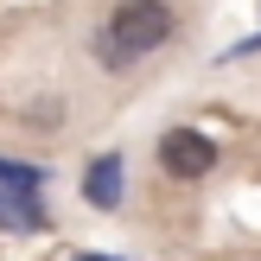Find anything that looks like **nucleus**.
Returning a JSON list of instances; mask_svg holds the SVG:
<instances>
[{
	"mask_svg": "<svg viewBox=\"0 0 261 261\" xmlns=\"http://www.w3.org/2000/svg\"><path fill=\"white\" fill-rule=\"evenodd\" d=\"M172 38V7L166 0H121L102 38V58H140V51H160Z\"/></svg>",
	"mask_w": 261,
	"mask_h": 261,
	"instance_id": "nucleus-1",
	"label": "nucleus"
},
{
	"mask_svg": "<svg viewBox=\"0 0 261 261\" xmlns=\"http://www.w3.org/2000/svg\"><path fill=\"white\" fill-rule=\"evenodd\" d=\"M115 198H121V160H115V153H102V160L89 166V204H102V211H109Z\"/></svg>",
	"mask_w": 261,
	"mask_h": 261,
	"instance_id": "nucleus-3",
	"label": "nucleus"
},
{
	"mask_svg": "<svg viewBox=\"0 0 261 261\" xmlns=\"http://www.w3.org/2000/svg\"><path fill=\"white\" fill-rule=\"evenodd\" d=\"M0 185H38V172H32V166H13V160H0Z\"/></svg>",
	"mask_w": 261,
	"mask_h": 261,
	"instance_id": "nucleus-5",
	"label": "nucleus"
},
{
	"mask_svg": "<svg viewBox=\"0 0 261 261\" xmlns=\"http://www.w3.org/2000/svg\"><path fill=\"white\" fill-rule=\"evenodd\" d=\"M160 166L172 178H204L217 166V147L198 134V127H166V134H160Z\"/></svg>",
	"mask_w": 261,
	"mask_h": 261,
	"instance_id": "nucleus-2",
	"label": "nucleus"
},
{
	"mask_svg": "<svg viewBox=\"0 0 261 261\" xmlns=\"http://www.w3.org/2000/svg\"><path fill=\"white\" fill-rule=\"evenodd\" d=\"M32 127H58V102H38V109H32Z\"/></svg>",
	"mask_w": 261,
	"mask_h": 261,
	"instance_id": "nucleus-6",
	"label": "nucleus"
},
{
	"mask_svg": "<svg viewBox=\"0 0 261 261\" xmlns=\"http://www.w3.org/2000/svg\"><path fill=\"white\" fill-rule=\"evenodd\" d=\"M38 217L45 211H38L32 198H0V223H38Z\"/></svg>",
	"mask_w": 261,
	"mask_h": 261,
	"instance_id": "nucleus-4",
	"label": "nucleus"
}]
</instances>
